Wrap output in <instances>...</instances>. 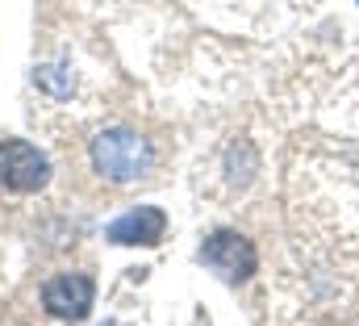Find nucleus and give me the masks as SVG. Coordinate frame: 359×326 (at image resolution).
I'll list each match as a JSON object with an SVG mask.
<instances>
[{"instance_id":"obj_1","label":"nucleus","mask_w":359,"mask_h":326,"mask_svg":"<svg viewBox=\"0 0 359 326\" xmlns=\"http://www.w3.org/2000/svg\"><path fill=\"white\" fill-rule=\"evenodd\" d=\"M92 171L109 184H138L155 171V147L130 130V126H109L88 143Z\"/></svg>"},{"instance_id":"obj_2","label":"nucleus","mask_w":359,"mask_h":326,"mask_svg":"<svg viewBox=\"0 0 359 326\" xmlns=\"http://www.w3.org/2000/svg\"><path fill=\"white\" fill-rule=\"evenodd\" d=\"M196 263H201L205 272H213L222 285L238 289V285H247V280L259 272V251H255V243H251L247 235H238V230H230V226H217V230H209V235L201 239Z\"/></svg>"},{"instance_id":"obj_3","label":"nucleus","mask_w":359,"mask_h":326,"mask_svg":"<svg viewBox=\"0 0 359 326\" xmlns=\"http://www.w3.org/2000/svg\"><path fill=\"white\" fill-rule=\"evenodd\" d=\"M50 184V155L25 138H0V188L4 193H42Z\"/></svg>"},{"instance_id":"obj_4","label":"nucleus","mask_w":359,"mask_h":326,"mask_svg":"<svg viewBox=\"0 0 359 326\" xmlns=\"http://www.w3.org/2000/svg\"><path fill=\"white\" fill-rule=\"evenodd\" d=\"M96 306V285L84 272H59L42 285V310L55 322H84Z\"/></svg>"},{"instance_id":"obj_5","label":"nucleus","mask_w":359,"mask_h":326,"mask_svg":"<svg viewBox=\"0 0 359 326\" xmlns=\"http://www.w3.org/2000/svg\"><path fill=\"white\" fill-rule=\"evenodd\" d=\"M163 235H168V214L159 205H134L104 226V243L113 247H159Z\"/></svg>"},{"instance_id":"obj_6","label":"nucleus","mask_w":359,"mask_h":326,"mask_svg":"<svg viewBox=\"0 0 359 326\" xmlns=\"http://www.w3.org/2000/svg\"><path fill=\"white\" fill-rule=\"evenodd\" d=\"M255 176H259V151L251 143H234L226 151V180H230V188L243 193V188L255 184Z\"/></svg>"},{"instance_id":"obj_7","label":"nucleus","mask_w":359,"mask_h":326,"mask_svg":"<svg viewBox=\"0 0 359 326\" xmlns=\"http://www.w3.org/2000/svg\"><path fill=\"white\" fill-rule=\"evenodd\" d=\"M355 4H359V0H355Z\"/></svg>"}]
</instances>
